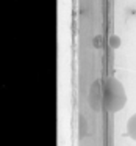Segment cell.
<instances>
[{
  "label": "cell",
  "mask_w": 136,
  "mask_h": 146,
  "mask_svg": "<svg viewBox=\"0 0 136 146\" xmlns=\"http://www.w3.org/2000/svg\"><path fill=\"white\" fill-rule=\"evenodd\" d=\"M127 96L122 83L116 79H106L102 85V104L106 111H119L125 105Z\"/></svg>",
  "instance_id": "1"
},
{
  "label": "cell",
  "mask_w": 136,
  "mask_h": 146,
  "mask_svg": "<svg viewBox=\"0 0 136 146\" xmlns=\"http://www.w3.org/2000/svg\"><path fill=\"white\" fill-rule=\"evenodd\" d=\"M127 133H128L130 138L136 141V113L130 116V119L127 121Z\"/></svg>",
  "instance_id": "2"
}]
</instances>
